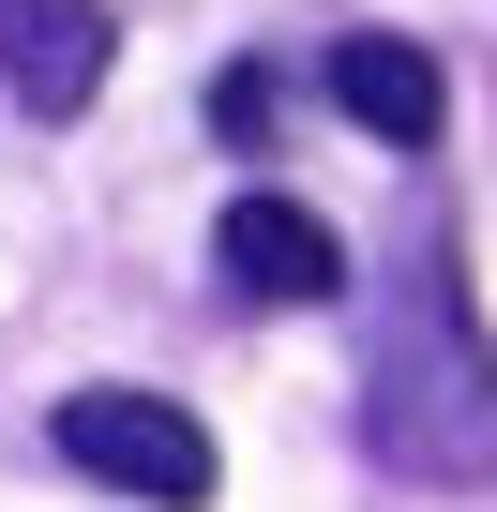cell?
I'll return each mask as SVG.
<instances>
[{
    "label": "cell",
    "instance_id": "2",
    "mask_svg": "<svg viewBox=\"0 0 497 512\" xmlns=\"http://www.w3.org/2000/svg\"><path fill=\"white\" fill-rule=\"evenodd\" d=\"M46 452H61L76 482H106V497H151V512H196V497L226 482L211 422H196L181 392H136V377L61 392V407H46Z\"/></svg>",
    "mask_w": 497,
    "mask_h": 512
},
{
    "label": "cell",
    "instance_id": "1",
    "mask_svg": "<svg viewBox=\"0 0 497 512\" xmlns=\"http://www.w3.org/2000/svg\"><path fill=\"white\" fill-rule=\"evenodd\" d=\"M362 437H377L392 482H497V347H482V317H467L452 241L407 256V287H392V317H377Z\"/></svg>",
    "mask_w": 497,
    "mask_h": 512
},
{
    "label": "cell",
    "instance_id": "5",
    "mask_svg": "<svg viewBox=\"0 0 497 512\" xmlns=\"http://www.w3.org/2000/svg\"><path fill=\"white\" fill-rule=\"evenodd\" d=\"M332 106H347L377 151H437V121H452V76H437L407 31H347V46H332Z\"/></svg>",
    "mask_w": 497,
    "mask_h": 512
},
{
    "label": "cell",
    "instance_id": "3",
    "mask_svg": "<svg viewBox=\"0 0 497 512\" xmlns=\"http://www.w3.org/2000/svg\"><path fill=\"white\" fill-rule=\"evenodd\" d=\"M211 272L241 302H332L347 287V241H332V211H302L287 181H257V196L211 211Z\"/></svg>",
    "mask_w": 497,
    "mask_h": 512
},
{
    "label": "cell",
    "instance_id": "6",
    "mask_svg": "<svg viewBox=\"0 0 497 512\" xmlns=\"http://www.w3.org/2000/svg\"><path fill=\"white\" fill-rule=\"evenodd\" d=\"M272 121H287V76H272V61H226V76H211V136H226V151H257Z\"/></svg>",
    "mask_w": 497,
    "mask_h": 512
},
{
    "label": "cell",
    "instance_id": "4",
    "mask_svg": "<svg viewBox=\"0 0 497 512\" xmlns=\"http://www.w3.org/2000/svg\"><path fill=\"white\" fill-rule=\"evenodd\" d=\"M121 61V16L106 0H0V91H16L31 121H76Z\"/></svg>",
    "mask_w": 497,
    "mask_h": 512
}]
</instances>
